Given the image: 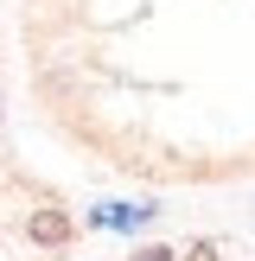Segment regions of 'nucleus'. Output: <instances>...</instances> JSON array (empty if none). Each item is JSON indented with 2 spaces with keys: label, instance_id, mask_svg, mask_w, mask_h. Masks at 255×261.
Instances as JSON below:
<instances>
[{
  "label": "nucleus",
  "instance_id": "1",
  "mask_svg": "<svg viewBox=\"0 0 255 261\" xmlns=\"http://www.w3.org/2000/svg\"><path fill=\"white\" fill-rule=\"evenodd\" d=\"M38 70L153 178H255V0H38Z\"/></svg>",
  "mask_w": 255,
  "mask_h": 261
}]
</instances>
